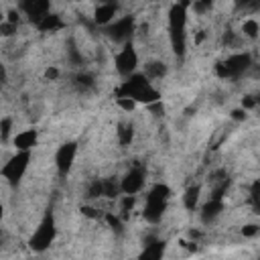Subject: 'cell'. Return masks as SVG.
<instances>
[{
	"label": "cell",
	"instance_id": "6da1fadb",
	"mask_svg": "<svg viewBox=\"0 0 260 260\" xmlns=\"http://www.w3.org/2000/svg\"><path fill=\"white\" fill-rule=\"evenodd\" d=\"M187 2L173 4L169 10V39L175 55L183 57L185 55V45H187Z\"/></svg>",
	"mask_w": 260,
	"mask_h": 260
},
{
	"label": "cell",
	"instance_id": "7a4b0ae2",
	"mask_svg": "<svg viewBox=\"0 0 260 260\" xmlns=\"http://www.w3.org/2000/svg\"><path fill=\"white\" fill-rule=\"evenodd\" d=\"M120 98H128L132 102H142L146 106L160 102V93L150 85V81L142 73H132L124 85L120 87Z\"/></svg>",
	"mask_w": 260,
	"mask_h": 260
},
{
	"label": "cell",
	"instance_id": "3957f363",
	"mask_svg": "<svg viewBox=\"0 0 260 260\" xmlns=\"http://www.w3.org/2000/svg\"><path fill=\"white\" fill-rule=\"evenodd\" d=\"M169 195H171V191H169V187L162 185V183L154 185V187L148 191V195H146V205H144V219H146V221L156 223V221L162 219V213H165V209H167Z\"/></svg>",
	"mask_w": 260,
	"mask_h": 260
},
{
	"label": "cell",
	"instance_id": "277c9868",
	"mask_svg": "<svg viewBox=\"0 0 260 260\" xmlns=\"http://www.w3.org/2000/svg\"><path fill=\"white\" fill-rule=\"evenodd\" d=\"M55 217H53V213H47L43 219H41V223L37 225V230L32 232V236H30V240H28V246L35 250V252H43V250H47L51 244H53V240H55Z\"/></svg>",
	"mask_w": 260,
	"mask_h": 260
},
{
	"label": "cell",
	"instance_id": "5b68a950",
	"mask_svg": "<svg viewBox=\"0 0 260 260\" xmlns=\"http://www.w3.org/2000/svg\"><path fill=\"white\" fill-rule=\"evenodd\" d=\"M30 162V152H16L14 156L8 158V162L0 169V175L6 179L8 185H18L20 179L24 177L26 169Z\"/></svg>",
	"mask_w": 260,
	"mask_h": 260
},
{
	"label": "cell",
	"instance_id": "8992f818",
	"mask_svg": "<svg viewBox=\"0 0 260 260\" xmlns=\"http://www.w3.org/2000/svg\"><path fill=\"white\" fill-rule=\"evenodd\" d=\"M252 65L250 53H234L223 63L217 65V73L221 77H240L244 71H248Z\"/></svg>",
	"mask_w": 260,
	"mask_h": 260
},
{
	"label": "cell",
	"instance_id": "52a82bcc",
	"mask_svg": "<svg viewBox=\"0 0 260 260\" xmlns=\"http://www.w3.org/2000/svg\"><path fill=\"white\" fill-rule=\"evenodd\" d=\"M134 30H136V22H134V18H132V16L114 18V22H110V24L106 26L108 37H110L112 41H116V43H124V45H126V43H130V39H132Z\"/></svg>",
	"mask_w": 260,
	"mask_h": 260
},
{
	"label": "cell",
	"instance_id": "ba28073f",
	"mask_svg": "<svg viewBox=\"0 0 260 260\" xmlns=\"http://www.w3.org/2000/svg\"><path fill=\"white\" fill-rule=\"evenodd\" d=\"M136 65H138V53H136V49L132 47V43H126V45L120 49V53L116 55V69H118L120 75L130 77V75L134 73Z\"/></svg>",
	"mask_w": 260,
	"mask_h": 260
},
{
	"label": "cell",
	"instance_id": "9c48e42d",
	"mask_svg": "<svg viewBox=\"0 0 260 260\" xmlns=\"http://www.w3.org/2000/svg\"><path fill=\"white\" fill-rule=\"evenodd\" d=\"M75 156H77V144L75 142H65L57 148L55 152V167L61 175H67L75 162Z\"/></svg>",
	"mask_w": 260,
	"mask_h": 260
},
{
	"label": "cell",
	"instance_id": "30bf717a",
	"mask_svg": "<svg viewBox=\"0 0 260 260\" xmlns=\"http://www.w3.org/2000/svg\"><path fill=\"white\" fill-rule=\"evenodd\" d=\"M144 169L142 167H134V169H130L126 175H124V179H120V191L124 193V195H136L142 187H144Z\"/></svg>",
	"mask_w": 260,
	"mask_h": 260
},
{
	"label": "cell",
	"instance_id": "8fae6325",
	"mask_svg": "<svg viewBox=\"0 0 260 260\" xmlns=\"http://www.w3.org/2000/svg\"><path fill=\"white\" fill-rule=\"evenodd\" d=\"M20 8H22V10L26 12V16L37 24L45 14H49V8H51V6H49L47 0H32V2L28 0V2H22Z\"/></svg>",
	"mask_w": 260,
	"mask_h": 260
},
{
	"label": "cell",
	"instance_id": "7c38bea8",
	"mask_svg": "<svg viewBox=\"0 0 260 260\" xmlns=\"http://www.w3.org/2000/svg\"><path fill=\"white\" fill-rule=\"evenodd\" d=\"M116 10L118 6L114 2H106V4H100L93 12V20L102 26H108L110 22H114V16H116Z\"/></svg>",
	"mask_w": 260,
	"mask_h": 260
},
{
	"label": "cell",
	"instance_id": "4fadbf2b",
	"mask_svg": "<svg viewBox=\"0 0 260 260\" xmlns=\"http://www.w3.org/2000/svg\"><path fill=\"white\" fill-rule=\"evenodd\" d=\"M18 152H30V148L37 144V130H22L12 138Z\"/></svg>",
	"mask_w": 260,
	"mask_h": 260
},
{
	"label": "cell",
	"instance_id": "5bb4252c",
	"mask_svg": "<svg viewBox=\"0 0 260 260\" xmlns=\"http://www.w3.org/2000/svg\"><path fill=\"white\" fill-rule=\"evenodd\" d=\"M162 252H165V242L160 240H152L144 246L142 254L138 260H162Z\"/></svg>",
	"mask_w": 260,
	"mask_h": 260
},
{
	"label": "cell",
	"instance_id": "9a60e30c",
	"mask_svg": "<svg viewBox=\"0 0 260 260\" xmlns=\"http://www.w3.org/2000/svg\"><path fill=\"white\" fill-rule=\"evenodd\" d=\"M63 26V22H61V18L57 16V14H45L39 22H37V28L39 30H43V32H53V30H57V28H61Z\"/></svg>",
	"mask_w": 260,
	"mask_h": 260
},
{
	"label": "cell",
	"instance_id": "2e32d148",
	"mask_svg": "<svg viewBox=\"0 0 260 260\" xmlns=\"http://www.w3.org/2000/svg\"><path fill=\"white\" fill-rule=\"evenodd\" d=\"M167 73V67H165V63L162 61H150V63H146V67H144V77L150 81V79H158V77H162Z\"/></svg>",
	"mask_w": 260,
	"mask_h": 260
},
{
	"label": "cell",
	"instance_id": "e0dca14e",
	"mask_svg": "<svg viewBox=\"0 0 260 260\" xmlns=\"http://www.w3.org/2000/svg\"><path fill=\"white\" fill-rule=\"evenodd\" d=\"M199 193H201V187H199V185H191V187L185 191L183 203H185L187 209H195V205H197V201H199Z\"/></svg>",
	"mask_w": 260,
	"mask_h": 260
},
{
	"label": "cell",
	"instance_id": "ac0fdd59",
	"mask_svg": "<svg viewBox=\"0 0 260 260\" xmlns=\"http://www.w3.org/2000/svg\"><path fill=\"white\" fill-rule=\"evenodd\" d=\"M132 136H134L132 124H120V128H118V140H120V144L122 146H128L132 142Z\"/></svg>",
	"mask_w": 260,
	"mask_h": 260
},
{
	"label": "cell",
	"instance_id": "d6986e66",
	"mask_svg": "<svg viewBox=\"0 0 260 260\" xmlns=\"http://www.w3.org/2000/svg\"><path fill=\"white\" fill-rule=\"evenodd\" d=\"M242 30H244V35H246V37L254 39V37H258V32H260V24H258V20H254V18H248V20H244V24H242Z\"/></svg>",
	"mask_w": 260,
	"mask_h": 260
},
{
	"label": "cell",
	"instance_id": "ffe728a7",
	"mask_svg": "<svg viewBox=\"0 0 260 260\" xmlns=\"http://www.w3.org/2000/svg\"><path fill=\"white\" fill-rule=\"evenodd\" d=\"M75 81H77V87H79V89H87V87H91V85H93V79H91V75H87V73L77 75V77H75Z\"/></svg>",
	"mask_w": 260,
	"mask_h": 260
},
{
	"label": "cell",
	"instance_id": "44dd1931",
	"mask_svg": "<svg viewBox=\"0 0 260 260\" xmlns=\"http://www.w3.org/2000/svg\"><path fill=\"white\" fill-rule=\"evenodd\" d=\"M10 128H12V120H10V118H4V120L0 122V138H2V140H6V138L10 136Z\"/></svg>",
	"mask_w": 260,
	"mask_h": 260
},
{
	"label": "cell",
	"instance_id": "7402d4cb",
	"mask_svg": "<svg viewBox=\"0 0 260 260\" xmlns=\"http://www.w3.org/2000/svg\"><path fill=\"white\" fill-rule=\"evenodd\" d=\"M14 32H16V24H14V22L4 20V22L0 24V35H2V37H10V35H14Z\"/></svg>",
	"mask_w": 260,
	"mask_h": 260
},
{
	"label": "cell",
	"instance_id": "603a6c76",
	"mask_svg": "<svg viewBox=\"0 0 260 260\" xmlns=\"http://www.w3.org/2000/svg\"><path fill=\"white\" fill-rule=\"evenodd\" d=\"M106 219H108V223L114 228V230H122V223H120V219L116 217V215H112V213H108L106 215Z\"/></svg>",
	"mask_w": 260,
	"mask_h": 260
},
{
	"label": "cell",
	"instance_id": "cb8c5ba5",
	"mask_svg": "<svg viewBox=\"0 0 260 260\" xmlns=\"http://www.w3.org/2000/svg\"><path fill=\"white\" fill-rule=\"evenodd\" d=\"M118 104H120L124 110H128V112H130V110H134V102H132V100H128V98H118Z\"/></svg>",
	"mask_w": 260,
	"mask_h": 260
},
{
	"label": "cell",
	"instance_id": "d4e9b609",
	"mask_svg": "<svg viewBox=\"0 0 260 260\" xmlns=\"http://www.w3.org/2000/svg\"><path fill=\"white\" fill-rule=\"evenodd\" d=\"M256 232H258V225H256V223L244 225V230H242V234H244V236H256Z\"/></svg>",
	"mask_w": 260,
	"mask_h": 260
},
{
	"label": "cell",
	"instance_id": "484cf974",
	"mask_svg": "<svg viewBox=\"0 0 260 260\" xmlns=\"http://www.w3.org/2000/svg\"><path fill=\"white\" fill-rule=\"evenodd\" d=\"M232 118H236V120H246V110H234V112H232Z\"/></svg>",
	"mask_w": 260,
	"mask_h": 260
},
{
	"label": "cell",
	"instance_id": "4316f807",
	"mask_svg": "<svg viewBox=\"0 0 260 260\" xmlns=\"http://www.w3.org/2000/svg\"><path fill=\"white\" fill-rule=\"evenodd\" d=\"M256 106V102L252 100V98H244V102H242V108L244 110H248V108H254Z\"/></svg>",
	"mask_w": 260,
	"mask_h": 260
},
{
	"label": "cell",
	"instance_id": "83f0119b",
	"mask_svg": "<svg viewBox=\"0 0 260 260\" xmlns=\"http://www.w3.org/2000/svg\"><path fill=\"white\" fill-rule=\"evenodd\" d=\"M47 77L55 79V77H57V69H53V67H51V69H47Z\"/></svg>",
	"mask_w": 260,
	"mask_h": 260
},
{
	"label": "cell",
	"instance_id": "f1b7e54d",
	"mask_svg": "<svg viewBox=\"0 0 260 260\" xmlns=\"http://www.w3.org/2000/svg\"><path fill=\"white\" fill-rule=\"evenodd\" d=\"M2 215H4V207H2V203H0V221H2Z\"/></svg>",
	"mask_w": 260,
	"mask_h": 260
},
{
	"label": "cell",
	"instance_id": "f546056e",
	"mask_svg": "<svg viewBox=\"0 0 260 260\" xmlns=\"http://www.w3.org/2000/svg\"><path fill=\"white\" fill-rule=\"evenodd\" d=\"M4 22V14H2V8H0V24Z\"/></svg>",
	"mask_w": 260,
	"mask_h": 260
}]
</instances>
